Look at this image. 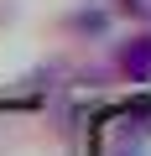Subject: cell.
I'll list each match as a JSON object with an SVG mask.
<instances>
[{
	"instance_id": "obj_1",
	"label": "cell",
	"mask_w": 151,
	"mask_h": 156,
	"mask_svg": "<svg viewBox=\"0 0 151 156\" xmlns=\"http://www.w3.org/2000/svg\"><path fill=\"white\" fill-rule=\"evenodd\" d=\"M89 83H151V26H125L104 42L99 68H89Z\"/></svg>"
},
{
	"instance_id": "obj_3",
	"label": "cell",
	"mask_w": 151,
	"mask_h": 156,
	"mask_svg": "<svg viewBox=\"0 0 151 156\" xmlns=\"http://www.w3.org/2000/svg\"><path fill=\"white\" fill-rule=\"evenodd\" d=\"M94 156H151V120L146 115L120 120V130H104L99 135V151Z\"/></svg>"
},
{
	"instance_id": "obj_4",
	"label": "cell",
	"mask_w": 151,
	"mask_h": 156,
	"mask_svg": "<svg viewBox=\"0 0 151 156\" xmlns=\"http://www.w3.org/2000/svg\"><path fill=\"white\" fill-rule=\"evenodd\" d=\"M120 26H151V0H110Z\"/></svg>"
},
{
	"instance_id": "obj_2",
	"label": "cell",
	"mask_w": 151,
	"mask_h": 156,
	"mask_svg": "<svg viewBox=\"0 0 151 156\" xmlns=\"http://www.w3.org/2000/svg\"><path fill=\"white\" fill-rule=\"evenodd\" d=\"M115 26H120V16H115L110 0H73V5L52 21V31L63 42H73V47H104L115 37Z\"/></svg>"
}]
</instances>
